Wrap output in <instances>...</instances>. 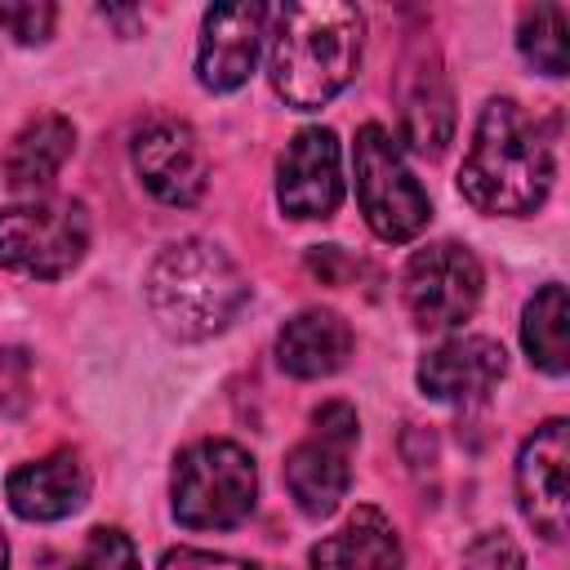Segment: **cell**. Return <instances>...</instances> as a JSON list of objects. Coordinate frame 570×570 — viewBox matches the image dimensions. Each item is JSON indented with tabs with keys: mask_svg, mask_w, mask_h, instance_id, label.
Returning <instances> with one entry per match:
<instances>
[{
	"mask_svg": "<svg viewBox=\"0 0 570 570\" xmlns=\"http://www.w3.org/2000/svg\"><path fill=\"white\" fill-rule=\"evenodd\" d=\"M352 356V325L330 307H307L289 316L276 334V361L294 379H325Z\"/></svg>",
	"mask_w": 570,
	"mask_h": 570,
	"instance_id": "9a60e30c",
	"label": "cell"
},
{
	"mask_svg": "<svg viewBox=\"0 0 570 570\" xmlns=\"http://www.w3.org/2000/svg\"><path fill=\"white\" fill-rule=\"evenodd\" d=\"M356 441H343V436H330V432H316L307 441H298L285 459V485H289V499L298 503L303 517H330L347 485H352V468H347V450Z\"/></svg>",
	"mask_w": 570,
	"mask_h": 570,
	"instance_id": "5bb4252c",
	"label": "cell"
},
{
	"mask_svg": "<svg viewBox=\"0 0 570 570\" xmlns=\"http://www.w3.org/2000/svg\"><path fill=\"white\" fill-rule=\"evenodd\" d=\"M272 18H276V31H272L267 76H272V89L294 111H316L338 89H347V80L356 76L361 36H365V22L352 4L298 0V4H281Z\"/></svg>",
	"mask_w": 570,
	"mask_h": 570,
	"instance_id": "7a4b0ae2",
	"label": "cell"
},
{
	"mask_svg": "<svg viewBox=\"0 0 570 570\" xmlns=\"http://www.w3.org/2000/svg\"><path fill=\"white\" fill-rule=\"evenodd\" d=\"M276 200L289 218H330L343 200V169H338V138L334 129H298L276 169Z\"/></svg>",
	"mask_w": 570,
	"mask_h": 570,
	"instance_id": "8fae6325",
	"label": "cell"
},
{
	"mask_svg": "<svg viewBox=\"0 0 570 570\" xmlns=\"http://www.w3.org/2000/svg\"><path fill=\"white\" fill-rule=\"evenodd\" d=\"M272 9L258 0H240V4H214L200 22V49H196V76L205 89L214 94H232L249 80L258 49H263V31H267Z\"/></svg>",
	"mask_w": 570,
	"mask_h": 570,
	"instance_id": "30bf717a",
	"label": "cell"
},
{
	"mask_svg": "<svg viewBox=\"0 0 570 570\" xmlns=\"http://www.w3.org/2000/svg\"><path fill=\"white\" fill-rule=\"evenodd\" d=\"M508 356L494 338L485 334H459L441 347H432L419 361V387L432 401H450V405H472L481 396L494 392V383L503 379Z\"/></svg>",
	"mask_w": 570,
	"mask_h": 570,
	"instance_id": "7c38bea8",
	"label": "cell"
},
{
	"mask_svg": "<svg viewBox=\"0 0 570 570\" xmlns=\"http://www.w3.org/2000/svg\"><path fill=\"white\" fill-rule=\"evenodd\" d=\"M4 494L22 521H62L89 499V468L76 450H53L36 463L13 468Z\"/></svg>",
	"mask_w": 570,
	"mask_h": 570,
	"instance_id": "4fadbf2b",
	"label": "cell"
},
{
	"mask_svg": "<svg viewBox=\"0 0 570 570\" xmlns=\"http://www.w3.org/2000/svg\"><path fill=\"white\" fill-rule=\"evenodd\" d=\"M45 570H142L138 566V552L129 543L125 530L116 525H94L76 552H62V557H45Z\"/></svg>",
	"mask_w": 570,
	"mask_h": 570,
	"instance_id": "44dd1931",
	"label": "cell"
},
{
	"mask_svg": "<svg viewBox=\"0 0 570 570\" xmlns=\"http://www.w3.org/2000/svg\"><path fill=\"white\" fill-rule=\"evenodd\" d=\"M249 285L214 240H178L147 272V307L174 338H209L245 307Z\"/></svg>",
	"mask_w": 570,
	"mask_h": 570,
	"instance_id": "3957f363",
	"label": "cell"
},
{
	"mask_svg": "<svg viewBox=\"0 0 570 570\" xmlns=\"http://www.w3.org/2000/svg\"><path fill=\"white\" fill-rule=\"evenodd\" d=\"M517 45L543 76H566V4L525 9L517 27Z\"/></svg>",
	"mask_w": 570,
	"mask_h": 570,
	"instance_id": "ffe728a7",
	"label": "cell"
},
{
	"mask_svg": "<svg viewBox=\"0 0 570 570\" xmlns=\"http://www.w3.org/2000/svg\"><path fill=\"white\" fill-rule=\"evenodd\" d=\"M481 285H485V276H481L476 254L454 240L414 249V258L405 263V276H401V294H405V307L419 330L463 325L481 303Z\"/></svg>",
	"mask_w": 570,
	"mask_h": 570,
	"instance_id": "52a82bcc",
	"label": "cell"
},
{
	"mask_svg": "<svg viewBox=\"0 0 570 570\" xmlns=\"http://www.w3.org/2000/svg\"><path fill=\"white\" fill-rule=\"evenodd\" d=\"M401 134L405 147L419 156H441L450 134H454V98L450 85L441 76V67H423L405 94V111H401Z\"/></svg>",
	"mask_w": 570,
	"mask_h": 570,
	"instance_id": "ac0fdd59",
	"label": "cell"
},
{
	"mask_svg": "<svg viewBox=\"0 0 570 570\" xmlns=\"http://www.w3.org/2000/svg\"><path fill=\"white\" fill-rule=\"evenodd\" d=\"M463 570H525V557L503 530H485L463 548Z\"/></svg>",
	"mask_w": 570,
	"mask_h": 570,
	"instance_id": "7402d4cb",
	"label": "cell"
},
{
	"mask_svg": "<svg viewBox=\"0 0 570 570\" xmlns=\"http://www.w3.org/2000/svg\"><path fill=\"white\" fill-rule=\"evenodd\" d=\"M0 570H9V543H4V534H0Z\"/></svg>",
	"mask_w": 570,
	"mask_h": 570,
	"instance_id": "484cf974",
	"label": "cell"
},
{
	"mask_svg": "<svg viewBox=\"0 0 570 570\" xmlns=\"http://www.w3.org/2000/svg\"><path fill=\"white\" fill-rule=\"evenodd\" d=\"M312 570H401V539L396 525L361 503L334 534L312 548Z\"/></svg>",
	"mask_w": 570,
	"mask_h": 570,
	"instance_id": "2e32d148",
	"label": "cell"
},
{
	"mask_svg": "<svg viewBox=\"0 0 570 570\" xmlns=\"http://www.w3.org/2000/svg\"><path fill=\"white\" fill-rule=\"evenodd\" d=\"M22 361H27L22 352H13V347H0V414L18 410V405L27 401V374H13V379H9V370H18Z\"/></svg>",
	"mask_w": 570,
	"mask_h": 570,
	"instance_id": "d4e9b609",
	"label": "cell"
},
{
	"mask_svg": "<svg viewBox=\"0 0 570 570\" xmlns=\"http://www.w3.org/2000/svg\"><path fill=\"white\" fill-rule=\"evenodd\" d=\"M570 459V423L548 419L539 423L521 454H517V503L521 517L543 534V539H566L570 525V485H566V463Z\"/></svg>",
	"mask_w": 570,
	"mask_h": 570,
	"instance_id": "ba28073f",
	"label": "cell"
},
{
	"mask_svg": "<svg viewBox=\"0 0 570 570\" xmlns=\"http://www.w3.org/2000/svg\"><path fill=\"white\" fill-rule=\"evenodd\" d=\"M0 27L18 45H40L53 31V4L45 0H22V4H0Z\"/></svg>",
	"mask_w": 570,
	"mask_h": 570,
	"instance_id": "603a6c76",
	"label": "cell"
},
{
	"mask_svg": "<svg viewBox=\"0 0 570 570\" xmlns=\"http://www.w3.org/2000/svg\"><path fill=\"white\" fill-rule=\"evenodd\" d=\"M352 160H356V200L370 232L387 245L414 240L432 218V200L401 160L392 134L383 125H361Z\"/></svg>",
	"mask_w": 570,
	"mask_h": 570,
	"instance_id": "5b68a950",
	"label": "cell"
},
{
	"mask_svg": "<svg viewBox=\"0 0 570 570\" xmlns=\"http://www.w3.org/2000/svg\"><path fill=\"white\" fill-rule=\"evenodd\" d=\"M521 343L530 365H539L543 374H566L570 365V303H566V285L548 281L521 316Z\"/></svg>",
	"mask_w": 570,
	"mask_h": 570,
	"instance_id": "d6986e66",
	"label": "cell"
},
{
	"mask_svg": "<svg viewBox=\"0 0 570 570\" xmlns=\"http://www.w3.org/2000/svg\"><path fill=\"white\" fill-rule=\"evenodd\" d=\"M89 245V218L76 200H36L0 214V267L53 281L80 263Z\"/></svg>",
	"mask_w": 570,
	"mask_h": 570,
	"instance_id": "8992f818",
	"label": "cell"
},
{
	"mask_svg": "<svg viewBox=\"0 0 570 570\" xmlns=\"http://www.w3.org/2000/svg\"><path fill=\"white\" fill-rule=\"evenodd\" d=\"M169 494L187 530H227L254 512L258 468L236 441H196L178 454Z\"/></svg>",
	"mask_w": 570,
	"mask_h": 570,
	"instance_id": "277c9868",
	"label": "cell"
},
{
	"mask_svg": "<svg viewBox=\"0 0 570 570\" xmlns=\"http://www.w3.org/2000/svg\"><path fill=\"white\" fill-rule=\"evenodd\" d=\"M459 191L481 214H534L552 191V142L512 98H490L459 165Z\"/></svg>",
	"mask_w": 570,
	"mask_h": 570,
	"instance_id": "6da1fadb",
	"label": "cell"
},
{
	"mask_svg": "<svg viewBox=\"0 0 570 570\" xmlns=\"http://www.w3.org/2000/svg\"><path fill=\"white\" fill-rule=\"evenodd\" d=\"M71 147H76V129H71L67 116H53V111L36 116L9 142V151L0 160V174L13 191H45L58 178V169L67 165Z\"/></svg>",
	"mask_w": 570,
	"mask_h": 570,
	"instance_id": "e0dca14e",
	"label": "cell"
},
{
	"mask_svg": "<svg viewBox=\"0 0 570 570\" xmlns=\"http://www.w3.org/2000/svg\"><path fill=\"white\" fill-rule=\"evenodd\" d=\"M160 570H272V566L240 561L227 552H205V548H174L160 557Z\"/></svg>",
	"mask_w": 570,
	"mask_h": 570,
	"instance_id": "cb8c5ba5",
	"label": "cell"
},
{
	"mask_svg": "<svg viewBox=\"0 0 570 570\" xmlns=\"http://www.w3.org/2000/svg\"><path fill=\"white\" fill-rule=\"evenodd\" d=\"M134 174L165 205H196L209 187V156L191 125L151 120L134 138Z\"/></svg>",
	"mask_w": 570,
	"mask_h": 570,
	"instance_id": "9c48e42d",
	"label": "cell"
}]
</instances>
